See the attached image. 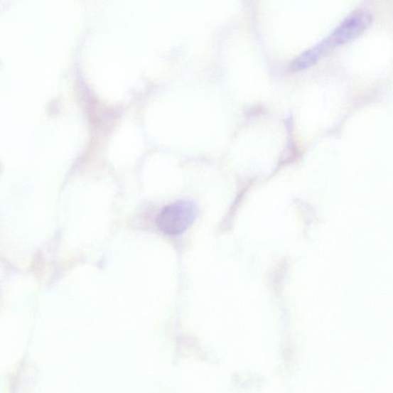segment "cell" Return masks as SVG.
<instances>
[{
	"instance_id": "obj_1",
	"label": "cell",
	"mask_w": 393,
	"mask_h": 393,
	"mask_svg": "<svg viewBox=\"0 0 393 393\" xmlns=\"http://www.w3.org/2000/svg\"><path fill=\"white\" fill-rule=\"evenodd\" d=\"M372 21V14L369 9H355L343 18L327 39L315 45L316 50L322 55L334 47L347 43L359 36Z\"/></svg>"
},
{
	"instance_id": "obj_2",
	"label": "cell",
	"mask_w": 393,
	"mask_h": 393,
	"mask_svg": "<svg viewBox=\"0 0 393 393\" xmlns=\"http://www.w3.org/2000/svg\"><path fill=\"white\" fill-rule=\"evenodd\" d=\"M198 215L197 207L190 200H179L161 210L157 225L162 232L168 235L183 233L194 223Z\"/></svg>"
}]
</instances>
